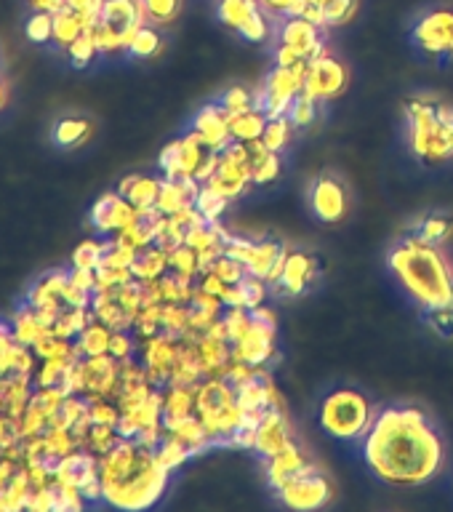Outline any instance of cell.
<instances>
[{
  "mask_svg": "<svg viewBox=\"0 0 453 512\" xmlns=\"http://www.w3.org/2000/svg\"><path fill=\"white\" fill-rule=\"evenodd\" d=\"M368 467L392 486H424L446 464V446L422 408L390 406L376 411L363 435Z\"/></svg>",
  "mask_w": 453,
  "mask_h": 512,
  "instance_id": "6da1fadb",
  "label": "cell"
},
{
  "mask_svg": "<svg viewBox=\"0 0 453 512\" xmlns=\"http://www.w3.org/2000/svg\"><path fill=\"white\" fill-rule=\"evenodd\" d=\"M168 475L152 448L139 440L120 438L107 454L99 456L104 502L118 510H147L166 494Z\"/></svg>",
  "mask_w": 453,
  "mask_h": 512,
  "instance_id": "7a4b0ae2",
  "label": "cell"
},
{
  "mask_svg": "<svg viewBox=\"0 0 453 512\" xmlns=\"http://www.w3.org/2000/svg\"><path fill=\"white\" fill-rule=\"evenodd\" d=\"M390 267L424 310L453 304V275L438 246H427L408 235L390 254Z\"/></svg>",
  "mask_w": 453,
  "mask_h": 512,
  "instance_id": "3957f363",
  "label": "cell"
},
{
  "mask_svg": "<svg viewBox=\"0 0 453 512\" xmlns=\"http://www.w3.org/2000/svg\"><path fill=\"white\" fill-rule=\"evenodd\" d=\"M374 406L363 392L352 387H339L328 392L320 403V427L339 440H358L363 438L374 422Z\"/></svg>",
  "mask_w": 453,
  "mask_h": 512,
  "instance_id": "277c9868",
  "label": "cell"
},
{
  "mask_svg": "<svg viewBox=\"0 0 453 512\" xmlns=\"http://www.w3.org/2000/svg\"><path fill=\"white\" fill-rule=\"evenodd\" d=\"M304 72H307V62H299L294 67H280V64H275V70L264 80V88L256 94V104H259V110H264L267 118L288 115L294 99L302 94Z\"/></svg>",
  "mask_w": 453,
  "mask_h": 512,
  "instance_id": "5b68a950",
  "label": "cell"
},
{
  "mask_svg": "<svg viewBox=\"0 0 453 512\" xmlns=\"http://www.w3.org/2000/svg\"><path fill=\"white\" fill-rule=\"evenodd\" d=\"M216 14H219V22L251 43L270 40L272 16L259 6V0H219Z\"/></svg>",
  "mask_w": 453,
  "mask_h": 512,
  "instance_id": "8992f818",
  "label": "cell"
},
{
  "mask_svg": "<svg viewBox=\"0 0 453 512\" xmlns=\"http://www.w3.org/2000/svg\"><path fill=\"white\" fill-rule=\"evenodd\" d=\"M411 40L419 51L438 62L453 59V8H435L430 14H424L414 24Z\"/></svg>",
  "mask_w": 453,
  "mask_h": 512,
  "instance_id": "52a82bcc",
  "label": "cell"
},
{
  "mask_svg": "<svg viewBox=\"0 0 453 512\" xmlns=\"http://www.w3.org/2000/svg\"><path fill=\"white\" fill-rule=\"evenodd\" d=\"M280 502L291 507V510H320L331 502L334 488L318 472V467H307L302 475H296L294 480H288L286 486L278 488Z\"/></svg>",
  "mask_w": 453,
  "mask_h": 512,
  "instance_id": "ba28073f",
  "label": "cell"
},
{
  "mask_svg": "<svg viewBox=\"0 0 453 512\" xmlns=\"http://www.w3.org/2000/svg\"><path fill=\"white\" fill-rule=\"evenodd\" d=\"M344 88H347V67L339 59L320 54L312 62H307L302 94H307L315 102H328V99L342 96Z\"/></svg>",
  "mask_w": 453,
  "mask_h": 512,
  "instance_id": "9c48e42d",
  "label": "cell"
},
{
  "mask_svg": "<svg viewBox=\"0 0 453 512\" xmlns=\"http://www.w3.org/2000/svg\"><path fill=\"white\" fill-rule=\"evenodd\" d=\"M310 208L320 222L334 224L347 214V187L336 174H320L310 187Z\"/></svg>",
  "mask_w": 453,
  "mask_h": 512,
  "instance_id": "30bf717a",
  "label": "cell"
},
{
  "mask_svg": "<svg viewBox=\"0 0 453 512\" xmlns=\"http://www.w3.org/2000/svg\"><path fill=\"white\" fill-rule=\"evenodd\" d=\"M278 40L283 46L294 48L296 54L312 62L315 56L326 54V46H323V27H318L310 19H304V16H286L283 24H280L278 30Z\"/></svg>",
  "mask_w": 453,
  "mask_h": 512,
  "instance_id": "8fae6325",
  "label": "cell"
},
{
  "mask_svg": "<svg viewBox=\"0 0 453 512\" xmlns=\"http://www.w3.org/2000/svg\"><path fill=\"white\" fill-rule=\"evenodd\" d=\"M136 219H139V208L128 198H123L120 192H104L102 198L94 203V208H91V224L102 235L126 230Z\"/></svg>",
  "mask_w": 453,
  "mask_h": 512,
  "instance_id": "7c38bea8",
  "label": "cell"
},
{
  "mask_svg": "<svg viewBox=\"0 0 453 512\" xmlns=\"http://www.w3.org/2000/svg\"><path fill=\"white\" fill-rule=\"evenodd\" d=\"M176 358H179V339L176 336L155 334L144 339V368H147V379H150L152 387L168 384Z\"/></svg>",
  "mask_w": 453,
  "mask_h": 512,
  "instance_id": "4fadbf2b",
  "label": "cell"
},
{
  "mask_svg": "<svg viewBox=\"0 0 453 512\" xmlns=\"http://www.w3.org/2000/svg\"><path fill=\"white\" fill-rule=\"evenodd\" d=\"M318 272L320 264L315 256L304 254V251H288L286 270H283L280 280L275 283V291L283 296L304 294L318 280Z\"/></svg>",
  "mask_w": 453,
  "mask_h": 512,
  "instance_id": "5bb4252c",
  "label": "cell"
},
{
  "mask_svg": "<svg viewBox=\"0 0 453 512\" xmlns=\"http://www.w3.org/2000/svg\"><path fill=\"white\" fill-rule=\"evenodd\" d=\"M83 376H86L88 398H112L120 384V360L107 355L83 358Z\"/></svg>",
  "mask_w": 453,
  "mask_h": 512,
  "instance_id": "9a60e30c",
  "label": "cell"
},
{
  "mask_svg": "<svg viewBox=\"0 0 453 512\" xmlns=\"http://www.w3.org/2000/svg\"><path fill=\"white\" fill-rule=\"evenodd\" d=\"M238 403V392L227 379L222 376H206L203 382L195 387V414L206 422L211 416L222 414L224 408Z\"/></svg>",
  "mask_w": 453,
  "mask_h": 512,
  "instance_id": "2e32d148",
  "label": "cell"
},
{
  "mask_svg": "<svg viewBox=\"0 0 453 512\" xmlns=\"http://www.w3.org/2000/svg\"><path fill=\"white\" fill-rule=\"evenodd\" d=\"M232 358L246 360L251 366H262L267 360L278 358V352H275V328L254 320L251 331L240 342L232 344Z\"/></svg>",
  "mask_w": 453,
  "mask_h": 512,
  "instance_id": "e0dca14e",
  "label": "cell"
},
{
  "mask_svg": "<svg viewBox=\"0 0 453 512\" xmlns=\"http://www.w3.org/2000/svg\"><path fill=\"white\" fill-rule=\"evenodd\" d=\"M192 131L203 139L208 150L222 152L227 144L232 142L230 134V115L219 107V104H206L200 107L198 115H195V123H192Z\"/></svg>",
  "mask_w": 453,
  "mask_h": 512,
  "instance_id": "ac0fdd59",
  "label": "cell"
},
{
  "mask_svg": "<svg viewBox=\"0 0 453 512\" xmlns=\"http://www.w3.org/2000/svg\"><path fill=\"white\" fill-rule=\"evenodd\" d=\"M144 8L142 0H107L102 8V19L99 22L107 24L110 30H115L120 38L126 40V48L134 38V32L144 24Z\"/></svg>",
  "mask_w": 453,
  "mask_h": 512,
  "instance_id": "d6986e66",
  "label": "cell"
},
{
  "mask_svg": "<svg viewBox=\"0 0 453 512\" xmlns=\"http://www.w3.org/2000/svg\"><path fill=\"white\" fill-rule=\"evenodd\" d=\"M291 440V430H288V419L280 408H267L262 416V422L256 427V446L254 451H259L262 456H275L280 454Z\"/></svg>",
  "mask_w": 453,
  "mask_h": 512,
  "instance_id": "ffe728a7",
  "label": "cell"
},
{
  "mask_svg": "<svg viewBox=\"0 0 453 512\" xmlns=\"http://www.w3.org/2000/svg\"><path fill=\"white\" fill-rule=\"evenodd\" d=\"M254 182V176H251V163H235V160H224L216 168V174L208 179V187L216 190L224 198H238L243 192L248 190V184Z\"/></svg>",
  "mask_w": 453,
  "mask_h": 512,
  "instance_id": "44dd1931",
  "label": "cell"
},
{
  "mask_svg": "<svg viewBox=\"0 0 453 512\" xmlns=\"http://www.w3.org/2000/svg\"><path fill=\"white\" fill-rule=\"evenodd\" d=\"M307 467H310V464H307L304 454L299 451V446H296V443H288L280 454L267 459V480H270V486L278 491V488L286 486L288 480H294L296 475H302Z\"/></svg>",
  "mask_w": 453,
  "mask_h": 512,
  "instance_id": "7402d4cb",
  "label": "cell"
},
{
  "mask_svg": "<svg viewBox=\"0 0 453 512\" xmlns=\"http://www.w3.org/2000/svg\"><path fill=\"white\" fill-rule=\"evenodd\" d=\"M195 414V387L187 384H168L163 392V427L171 430L176 422Z\"/></svg>",
  "mask_w": 453,
  "mask_h": 512,
  "instance_id": "603a6c76",
  "label": "cell"
},
{
  "mask_svg": "<svg viewBox=\"0 0 453 512\" xmlns=\"http://www.w3.org/2000/svg\"><path fill=\"white\" fill-rule=\"evenodd\" d=\"M14 339L19 344H27V347H35V342H38L40 336L48 334L51 328L43 323V320L38 318V312L32 310L30 304L22 302L19 307H16L14 312Z\"/></svg>",
  "mask_w": 453,
  "mask_h": 512,
  "instance_id": "cb8c5ba5",
  "label": "cell"
},
{
  "mask_svg": "<svg viewBox=\"0 0 453 512\" xmlns=\"http://www.w3.org/2000/svg\"><path fill=\"white\" fill-rule=\"evenodd\" d=\"M267 115L264 110L254 107V110L238 112V115H230V134L235 142H254V139H262L264 128H267Z\"/></svg>",
  "mask_w": 453,
  "mask_h": 512,
  "instance_id": "d4e9b609",
  "label": "cell"
},
{
  "mask_svg": "<svg viewBox=\"0 0 453 512\" xmlns=\"http://www.w3.org/2000/svg\"><path fill=\"white\" fill-rule=\"evenodd\" d=\"M166 270H171L168 267V251L155 246V243L144 248V251H139L134 267H131L136 280H158L166 275Z\"/></svg>",
  "mask_w": 453,
  "mask_h": 512,
  "instance_id": "484cf974",
  "label": "cell"
},
{
  "mask_svg": "<svg viewBox=\"0 0 453 512\" xmlns=\"http://www.w3.org/2000/svg\"><path fill=\"white\" fill-rule=\"evenodd\" d=\"M94 131V123L86 118H62L51 131V139H54L56 147L62 150H70V147H78L91 136Z\"/></svg>",
  "mask_w": 453,
  "mask_h": 512,
  "instance_id": "4316f807",
  "label": "cell"
},
{
  "mask_svg": "<svg viewBox=\"0 0 453 512\" xmlns=\"http://www.w3.org/2000/svg\"><path fill=\"white\" fill-rule=\"evenodd\" d=\"M112 328L104 326L102 320H91L78 336V350L83 358H94V355H107L110 352Z\"/></svg>",
  "mask_w": 453,
  "mask_h": 512,
  "instance_id": "83f0119b",
  "label": "cell"
},
{
  "mask_svg": "<svg viewBox=\"0 0 453 512\" xmlns=\"http://www.w3.org/2000/svg\"><path fill=\"white\" fill-rule=\"evenodd\" d=\"M32 491V480L27 475V467H19V470L11 475V480L6 483V488L0 491V507L8 512H16V510H24L27 507V496Z\"/></svg>",
  "mask_w": 453,
  "mask_h": 512,
  "instance_id": "f1b7e54d",
  "label": "cell"
},
{
  "mask_svg": "<svg viewBox=\"0 0 453 512\" xmlns=\"http://www.w3.org/2000/svg\"><path fill=\"white\" fill-rule=\"evenodd\" d=\"M86 32V24H83V19H80V14L75 11V8L64 6L59 8L54 14V40L59 43L62 48H67L70 43H75V40L80 38Z\"/></svg>",
  "mask_w": 453,
  "mask_h": 512,
  "instance_id": "f546056e",
  "label": "cell"
},
{
  "mask_svg": "<svg viewBox=\"0 0 453 512\" xmlns=\"http://www.w3.org/2000/svg\"><path fill=\"white\" fill-rule=\"evenodd\" d=\"M160 179H152V176H139L134 174V182L126 190L123 198H128L136 208H152L158 206V195H160Z\"/></svg>",
  "mask_w": 453,
  "mask_h": 512,
  "instance_id": "4dcf8cb0",
  "label": "cell"
},
{
  "mask_svg": "<svg viewBox=\"0 0 453 512\" xmlns=\"http://www.w3.org/2000/svg\"><path fill=\"white\" fill-rule=\"evenodd\" d=\"M451 230L453 224L446 216H427V219L419 222V227H416L411 238H416L419 243H427V246H440L451 235Z\"/></svg>",
  "mask_w": 453,
  "mask_h": 512,
  "instance_id": "1f68e13d",
  "label": "cell"
},
{
  "mask_svg": "<svg viewBox=\"0 0 453 512\" xmlns=\"http://www.w3.org/2000/svg\"><path fill=\"white\" fill-rule=\"evenodd\" d=\"M283 248L286 246L278 243V240H262V243H256L254 256H251V262H248V272L262 280L267 278V272L272 270V264H275V259H278Z\"/></svg>",
  "mask_w": 453,
  "mask_h": 512,
  "instance_id": "d6a6232c",
  "label": "cell"
},
{
  "mask_svg": "<svg viewBox=\"0 0 453 512\" xmlns=\"http://www.w3.org/2000/svg\"><path fill=\"white\" fill-rule=\"evenodd\" d=\"M160 48H163V40H160V32L142 24L139 30L134 32V38L128 43V56H134V59H150V56L160 54Z\"/></svg>",
  "mask_w": 453,
  "mask_h": 512,
  "instance_id": "836d02e7",
  "label": "cell"
},
{
  "mask_svg": "<svg viewBox=\"0 0 453 512\" xmlns=\"http://www.w3.org/2000/svg\"><path fill=\"white\" fill-rule=\"evenodd\" d=\"M43 440H46V456L48 459H62V456L78 451V440L72 435L70 427H48L43 432Z\"/></svg>",
  "mask_w": 453,
  "mask_h": 512,
  "instance_id": "e575fe53",
  "label": "cell"
},
{
  "mask_svg": "<svg viewBox=\"0 0 453 512\" xmlns=\"http://www.w3.org/2000/svg\"><path fill=\"white\" fill-rule=\"evenodd\" d=\"M155 454H158V462L166 467V470H179L187 459L192 456V451L187 446H184L182 440L174 438L171 432H168L166 438H163V443H160L158 448H155Z\"/></svg>",
  "mask_w": 453,
  "mask_h": 512,
  "instance_id": "d590c367",
  "label": "cell"
},
{
  "mask_svg": "<svg viewBox=\"0 0 453 512\" xmlns=\"http://www.w3.org/2000/svg\"><path fill=\"white\" fill-rule=\"evenodd\" d=\"M294 123L288 115H280V118H270L267 120V128H264L262 142L270 147L272 152H283L291 142V131H294Z\"/></svg>",
  "mask_w": 453,
  "mask_h": 512,
  "instance_id": "8d00e7d4",
  "label": "cell"
},
{
  "mask_svg": "<svg viewBox=\"0 0 453 512\" xmlns=\"http://www.w3.org/2000/svg\"><path fill=\"white\" fill-rule=\"evenodd\" d=\"M219 107H222L227 115H238V112L254 110V107H259V104H256L254 91H248L246 86H232L219 96Z\"/></svg>",
  "mask_w": 453,
  "mask_h": 512,
  "instance_id": "74e56055",
  "label": "cell"
},
{
  "mask_svg": "<svg viewBox=\"0 0 453 512\" xmlns=\"http://www.w3.org/2000/svg\"><path fill=\"white\" fill-rule=\"evenodd\" d=\"M230 198H224L216 190H211L208 184H200L198 198H195V208H198L200 214L206 216V222H219V216L224 214V208H227Z\"/></svg>",
  "mask_w": 453,
  "mask_h": 512,
  "instance_id": "f35d334b",
  "label": "cell"
},
{
  "mask_svg": "<svg viewBox=\"0 0 453 512\" xmlns=\"http://www.w3.org/2000/svg\"><path fill=\"white\" fill-rule=\"evenodd\" d=\"M168 267H171V270H174L176 275H184V278L200 275L198 251L187 246V243L171 248V251H168Z\"/></svg>",
  "mask_w": 453,
  "mask_h": 512,
  "instance_id": "ab89813d",
  "label": "cell"
},
{
  "mask_svg": "<svg viewBox=\"0 0 453 512\" xmlns=\"http://www.w3.org/2000/svg\"><path fill=\"white\" fill-rule=\"evenodd\" d=\"M104 251H107V240H83V243L72 251V267L96 270V267L102 264Z\"/></svg>",
  "mask_w": 453,
  "mask_h": 512,
  "instance_id": "60d3db41",
  "label": "cell"
},
{
  "mask_svg": "<svg viewBox=\"0 0 453 512\" xmlns=\"http://www.w3.org/2000/svg\"><path fill=\"white\" fill-rule=\"evenodd\" d=\"M96 54H99V48H96L94 32L91 30H86L75 43L67 46V56H70L72 67H78V70H83V67H88V64L94 62Z\"/></svg>",
  "mask_w": 453,
  "mask_h": 512,
  "instance_id": "b9f144b4",
  "label": "cell"
},
{
  "mask_svg": "<svg viewBox=\"0 0 453 512\" xmlns=\"http://www.w3.org/2000/svg\"><path fill=\"white\" fill-rule=\"evenodd\" d=\"M120 440L118 430L115 427H110V424H94L91 430H88V438L86 443H83V448H88V451H94L96 456L107 454L115 443Z\"/></svg>",
  "mask_w": 453,
  "mask_h": 512,
  "instance_id": "7bdbcfd3",
  "label": "cell"
},
{
  "mask_svg": "<svg viewBox=\"0 0 453 512\" xmlns=\"http://www.w3.org/2000/svg\"><path fill=\"white\" fill-rule=\"evenodd\" d=\"M144 16L155 24H171L179 16L182 0H142Z\"/></svg>",
  "mask_w": 453,
  "mask_h": 512,
  "instance_id": "ee69618b",
  "label": "cell"
},
{
  "mask_svg": "<svg viewBox=\"0 0 453 512\" xmlns=\"http://www.w3.org/2000/svg\"><path fill=\"white\" fill-rule=\"evenodd\" d=\"M27 38L32 43H48V40H54V14L51 11H35V14L27 19Z\"/></svg>",
  "mask_w": 453,
  "mask_h": 512,
  "instance_id": "f6af8a7d",
  "label": "cell"
},
{
  "mask_svg": "<svg viewBox=\"0 0 453 512\" xmlns=\"http://www.w3.org/2000/svg\"><path fill=\"white\" fill-rule=\"evenodd\" d=\"M70 366L67 358H46L40 363V368L35 371V384L38 387H59L64 376V368Z\"/></svg>",
  "mask_w": 453,
  "mask_h": 512,
  "instance_id": "bcb514c9",
  "label": "cell"
},
{
  "mask_svg": "<svg viewBox=\"0 0 453 512\" xmlns=\"http://www.w3.org/2000/svg\"><path fill=\"white\" fill-rule=\"evenodd\" d=\"M360 8V0H326V24L328 27H334V24H347L355 19Z\"/></svg>",
  "mask_w": 453,
  "mask_h": 512,
  "instance_id": "7dc6e473",
  "label": "cell"
},
{
  "mask_svg": "<svg viewBox=\"0 0 453 512\" xmlns=\"http://www.w3.org/2000/svg\"><path fill=\"white\" fill-rule=\"evenodd\" d=\"M315 99H310L307 94H299L291 104V110H288V118L294 123L296 128H307L315 123V115H318V107H315Z\"/></svg>",
  "mask_w": 453,
  "mask_h": 512,
  "instance_id": "c3c4849f",
  "label": "cell"
},
{
  "mask_svg": "<svg viewBox=\"0 0 453 512\" xmlns=\"http://www.w3.org/2000/svg\"><path fill=\"white\" fill-rule=\"evenodd\" d=\"M211 270H214L216 275H219V278L227 283V286H235V283H240V280L248 275L246 264L238 262V259H232V256H227V254L219 256Z\"/></svg>",
  "mask_w": 453,
  "mask_h": 512,
  "instance_id": "681fc988",
  "label": "cell"
},
{
  "mask_svg": "<svg viewBox=\"0 0 453 512\" xmlns=\"http://www.w3.org/2000/svg\"><path fill=\"white\" fill-rule=\"evenodd\" d=\"M94 43L99 48V54H115V51H126V40L120 38L118 32L110 30L107 24H96L94 30Z\"/></svg>",
  "mask_w": 453,
  "mask_h": 512,
  "instance_id": "f907efd6",
  "label": "cell"
},
{
  "mask_svg": "<svg viewBox=\"0 0 453 512\" xmlns=\"http://www.w3.org/2000/svg\"><path fill=\"white\" fill-rule=\"evenodd\" d=\"M14 326L0 320V376L11 374V358H14Z\"/></svg>",
  "mask_w": 453,
  "mask_h": 512,
  "instance_id": "816d5d0a",
  "label": "cell"
},
{
  "mask_svg": "<svg viewBox=\"0 0 453 512\" xmlns=\"http://www.w3.org/2000/svg\"><path fill=\"white\" fill-rule=\"evenodd\" d=\"M240 288H243V294H246V307L248 310H254L259 304H264L267 299V283L262 278H256L248 272L246 278L240 280Z\"/></svg>",
  "mask_w": 453,
  "mask_h": 512,
  "instance_id": "f5cc1de1",
  "label": "cell"
},
{
  "mask_svg": "<svg viewBox=\"0 0 453 512\" xmlns=\"http://www.w3.org/2000/svg\"><path fill=\"white\" fill-rule=\"evenodd\" d=\"M259 6L275 19V16H302L307 0H259Z\"/></svg>",
  "mask_w": 453,
  "mask_h": 512,
  "instance_id": "db71d44e",
  "label": "cell"
},
{
  "mask_svg": "<svg viewBox=\"0 0 453 512\" xmlns=\"http://www.w3.org/2000/svg\"><path fill=\"white\" fill-rule=\"evenodd\" d=\"M35 352L27 344L16 342L14 358H11V374H35Z\"/></svg>",
  "mask_w": 453,
  "mask_h": 512,
  "instance_id": "11a10c76",
  "label": "cell"
},
{
  "mask_svg": "<svg viewBox=\"0 0 453 512\" xmlns=\"http://www.w3.org/2000/svg\"><path fill=\"white\" fill-rule=\"evenodd\" d=\"M427 318H430V326L438 331L440 336L451 339L453 336V307H438V310H427Z\"/></svg>",
  "mask_w": 453,
  "mask_h": 512,
  "instance_id": "9f6ffc18",
  "label": "cell"
},
{
  "mask_svg": "<svg viewBox=\"0 0 453 512\" xmlns=\"http://www.w3.org/2000/svg\"><path fill=\"white\" fill-rule=\"evenodd\" d=\"M110 355L115 360H126L134 355V339H131V334H128V331H112Z\"/></svg>",
  "mask_w": 453,
  "mask_h": 512,
  "instance_id": "6f0895ef",
  "label": "cell"
},
{
  "mask_svg": "<svg viewBox=\"0 0 453 512\" xmlns=\"http://www.w3.org/2000/svg\"><path fill=\"white\" fill-rule=\"evenodd\" d=\"M62 302L67 304V307H91V294L83 291L80 286H75V283L70 280L62 291Z\"/></svg>",
  "mask_w": 453,
  "mask_h": 512,
  "instance_id": "680465c9",
  "label": "cell"
},
{
  "mask_svg": "<svg viewBox=\"0 0 453 512\" xmlns=\"http://www.w3.org/2000/svg\"><path fill=\"white\" fill-rule=\"evenodd\" d=\"M70 280L75 286H80L88 294H94L96 291V270H88V267H72L70 270Z\"/></svg>",
  "mask_w": 453,
  "mask_h": 512,
  "instance_id": "91938a15",
  "label": "cell"
},
{
  "mask_svg": "<svg viewBox=\"0 0 453 512\" xmlns=\"http://www.w3.org/2000/svg\"><path fill=\"white\" fill-rule=\"evenodd\" d=\"M200 288H203V291H208V294H214V296H219V299H222L224 291H227V283H224V280L219 278L214 270H208V272H203Z\"/></svg>",
  "mask_w": 453,
  "mask_h": 512,
  "instance_id": "94428289",
  "label": "cell"
},
{
  "mask_svg": "<svg viewBox=\"0 0 453 512\" xmlns=\"http://www.w3.org/2000/svg\"><path fill=\"white\" fill-rule=\"evenodd\" d=\"M299 62H307V59H302V56L296 54L294 48L283 46V43L275 48V64H280V67H294V64Z\"/></svg>",
  "mask_w": 453,
  "mask_h": 512,
  "instance_id": "6125c7cd",
  "label": "cell"
},
{
  "mask_svg": "<svg viewBox=\"0 0 453 512\" xmlns=\"http://www.w3.org/2000/svg\"><path fill=\"white\" fill-rule=\"evenodd\" d=\"M30 3L35 11H51V14H56L59 8L67 6V0H30Z\"/></svg>",
  "mask_w": 453,
  "mask_h": 512,
  "instance_id": "be15d7a7",
  "label": "cell"
},
{
  "mask_svg": "<svg viewBox=\"0 0 453 512\" xmlns=\"http://www.w3.org/2000/svg\"><path fill=\"white\" fill-rule=\"evenodd\" d=\"M6 104H8V86H6V80L0 78V112L6 110Z\"/></svg>",
  "mask_w": 453,
  "mask_h": 512,
  "instance_id": "e7e4bbea",
  "label": "cell"
},
{
  "mask_svg": "<svg viewBox=\"0 0 453 512\" xmlns=\"http://www.w3.org/2000/svg\"><path fill=\"white\" fill-rule=\"evenodd\" d=\"M0 510H3V507H0Z\"/></svg>",
  "mask_w": 453,
  "mask_h": 512,
  "instance_id": "03108f58",
  "label": "cell"
}]
</instances>
